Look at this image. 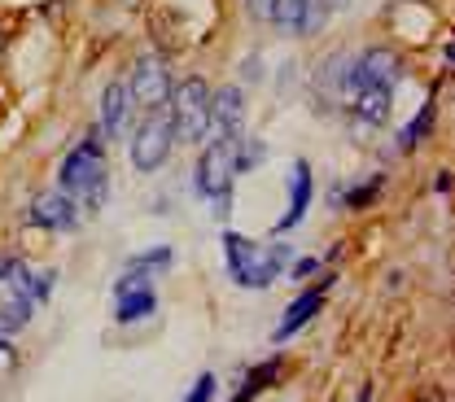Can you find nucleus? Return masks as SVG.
Segmentation results:
<instances>
[{"label": "nucleus", "instance_id": "18", "mask_svg": "<svg viewBox=\"0 0 455 402\" xmlns=\"http://www.w3.org/2000/svg\"><path fill=\"white\" fill-rule=\"evenodd\" d=\"M171 263H175V254H171V245H154V249H145V254H136V258L127 263V272H140V276H154V272H167Z\"/></svg>", "mask_w": 455, "mask_h": 402}, {"label": "nucleus", "instance_id": "24", "mask_svg": "<svg viewBox=\"0 0 455 402\" xmlns=\"http://www.w3.org/2000/svg\"><path fill=\"white\" fill-rule=\"evenodd\" d=\"M250 13H254V18H263V13H267V0H250Z\"/></svg>", "mask_w": 455, "mask_h": 402}, {"label": "nucleus", "instance_id": "22", "mask_svg": "<svg viewBox=\"0 0 455 402\" xmlns=\"http://www.w3.org/2000/svg\"><path fill=\"white\" fill-rule=\"evenodd\" d=\"M315 272H320V258H293V263H289V276H293V280H307V276H315Z\"/></svg>", "mask_w": 455, "mask_h": 402}, {"label": "nucleus", "instance_id": "23", "mask_svg": "<svg viewBox=\"0 0 455 402\" xmlns=\"http://www.w3.org/2000/svg\"><path fill=\"white\" fill-rule=\"evenodd\" d=\"M447 188H451V175L443 171V175H438V179H434V193H447Z\"/></svg>", "mask_w": 455, "mask_h": 402}, {"label": "nucleus", "instance_id": "1", "mask_svg": "<svg viewBox=\"0 0 455 402\" xmlns=\"http://www.w3.org/2000/svg\"><path fill=\"white\" fill-rule=\"evenodd\" d=\"M57 285L53 267H27L22 258H0V337H18Z\"/></svg>", "mask_w": 455, "mask_h": 402}, {"label": "nucleus", "instance_id": "9", "mask_svg": "<svg viewBox=\"0 0 455 402\" xmlns=\"http://www.w3.org/2000/svg\"><path fill=\"white\" fill-rule=\"evenodd\" d=\"M311 197H315V179H311V167L298 158L293 167H289V210H284L281 219H276V236L284 232H293L302 219H307V210H311Z\"/></svg>", "mask_w": 455, "mask_h": 402}, {"label": "nucleus", "instance_id": "6", "mask_svg": "<svg viewBox=\"0 0 455 402\" xmlns=\"http://www.w3.org/2000/svg\"><path fill=\"white\" fill-rule=\"evenodd\" d=\"M171 145H175V127H171L167 106L163 110H145L140 127L132 131V167L136 171H158L171 158Z\"/></svg>", "mask_w": 455, "mask_h": 402}, {"label": "nucleus", "instance_id": "10", "mask_svg": "<svg viewBox=\"0 0 455 402\" xmlns=\"http://www.w3.org/2000/svg\"><path fill=\"white\" fill-rule=\"evenodd\" d=\"M27 219H31L36 228H44V232H70L75 224H79V206L57 188V193H40V197L31 201Z\"/></svg>", "mask_w": 455, "mask_h": 402}, {"label": "nucleus", "instance_id": "13", "mask_svg": "<svg viewBox=\"0 0 455 402\" xmlns=\"http://www.w3.org/2000/svg\"><path fill=\"white\" fill-rule=\"evenodd\" d=\"M132 110H136L132 83L127 79H110L106 83V97H101V131L106 136H123L132 127Z\"/></svg>", "mask_w": 455, "mask_h": 402}, {"label": "nucleus", "instance_id": "8", "mask_svg": "<svg viewBox=\"0 0 455 402\" xmlns=\"http://www.w3.org/2000/svg\"><path fill=\"white\" fill-rule=\"evenodd\" d=\"M127 83H132V101L145 106V110H163L167 97H171V88H175L163 58H140L136 61V75H132Z\"/></svg>", "mask_w": 455, "mask_h": 402}, {"label": "nucleus", "instance_id": "3", "mask_svg": "<svg viewBox=\"0 0 455 402\" xmlns=\"http://www.w3.org/2000/svg\"><path fill=\"white\" fill-rule=\"evenodd\" d=\"M220 240H224L228 276H232V285H241V288H272V280L281 276L284 258H289V249H284L281 240L276 245H263V240H250V236H241V232H232V228Z\"/></svg>", "mask_w": 455, "mask_h": 402}, {"label": "nucleus", "instance_id": "7", "mask_svg": "<svg viewBox=\"0 0 455 402\" xmlns=\"http://www.w3.org/2000/svg\"><path fill=\"white\" fill-rule=\"evenodd\" d=\"M154 311H158V293L149 288V276L123 272V280L114 285V319L118 324H140Z\"/></svg>", "mask_w": 455, "mask_h": 402}, {"label": "nucleus", "instance_id": "2", "mask_svg": "<svg viewBox=\"0 0 455 402\" xmlns=\"http://www.w3.org/2000/svg\"><path fill=\"white\" fill-rule=\"evenodd\" d=\"M57 188H61L75 206H84L88 215H97V210L106 206L110 171H106V145H101V131H88V136L61 158Z\"/></svg>", "mask_w": 455, "mask_h": 402}, {"label": "nucleus", "instance_id": "20", "mask_svg": "<svg viewBox=\"0 0 455 402\" xmlns=\"http://www.w3.org/2000/svg\"><path fill=\"white\" fill-rule=\"evenodd\" d=\"M211 398H215V376H211V372H202V376H197V385H193L180 402H211Z\"/></svg>", "mask_w": 455, "mask_h": 402}, {"label": "nucleus", "instance_id": "17", "mask_svg": "<svg viewBox=\"0 0 455 402\" xmlns=\"http://www.w3.org/2000/svg\"><path fill=\"white\" fill-rule=\"evenodd\" d=\"M281 367H284L281 359H267V363L250 367V372H245V385L236 390V398H232V402H254L263 390H267V385H272V381H276V372H281Z\"/></svg>", "mask_w": 455, "mask_h": 402}, {"label": "nucleus", "instance_id": "11", "mask_svg": "<svg viewBox=\"0 0 455 402\" xmlns=\"http://www.w3.org/2000/svg\"><path fill=\"white\" fill-rule=\"evenodd\" d=\"M241 122H245V92L241 88L211 92V131L220 140H241Z\"/></svg>", "mask_w": 455, "mask_h": 402}, {"label": "nucleus", "instance_id": "19", "mask_svg": "<svg viewBox=\"0 0 455 402\" xmlns=\"http://www.w3.org/2000/svg\"><path fill=\"white\" fill-rule=\"evenodd\" d=\"M377 193H381V175H377V179H368V184H355L350 193H341V201H346L350 210H368V206L377 201Z\"/></svg>", "mask_w": 455, "mask_h": 402}, {"label": "nucleus", "instance_id": "12", "mask_svg": "<svg viewBox=\"0 0 455 402\" xmlns=\"http://www.w3.org/2000/svg\"><path fill=\"white\" fill-rule=\"evenodd\" d=\"M329 288H333V276H329V280H320L315 288H307L298 302H289V306H284V319H281V328H276V342H289L298 328H307V324L320 315V306H324Z\"/></svg>", "mask_w": 455, "mask_h": 402}, {"label": "nucleus", "instance_id": "16", "mask_svg": "<svg viewBox=\"0 0 455 402\" xmlns=\"http://www.w3.org/2000/svg\"><path fill=\"white\" fill-rule=\"evenodd\" d=\"M434 122H438V92H434V97L420 106V114H416L407 127H403V131H398V149H403V154H411L416 145H425V140L434 136Z\"/></svg>", "mask_w": 455, "mask_h": 402}, {"label": "nucleus", "instance_id": "15", "mask_svg": "<svg viewBox=\"0 0 455 402\" xmlns=\"http://www.w3.org/2000/svg\"><path fill=\"white\" fill-rule=\"evenodd\" d=\"M346 75H350V58L346 53H329L315 66V92L333 97V101H346Z\"/></svg>", "mask_w": 455, "mask_h": 402}, {"label": "nucleus", "instance_id": "4", "mask_svg": "<svg viewBox=\"0 0 455 402\" xmlns=\"http://www.w3.org/2000/svg\"><path fill=\"white\" fill-rule=\"evenodd\" d=\"M167 114L175 127V140H206L211 136V83L206 79H184L167 97Z\"/></svg>", "mask_w": 455, "mask_h": 402}, {"label": "nucleus", "instance_id": "25", "mask_svg": "<svg viewBox=\"0 0 455 402\" xmlns=\"http://www.w3.org/2000/svg\"><path fill=\"white\" fill-rule=\"evenodd\" d=\"M359 402H372V385H363V390H359Z\"/></svg>", "mask_w": 455, "mask_h": 402}, {"label": "nucleus", "instance_id": "14", "mask_svg": "<svg viewBox=\"0 0 455 402\" xmlns=\"http://www.w3.org/2000/svg\"><path fill=\"white\" fill-rule=\"evenodd\" d=\"M267 18L289 31V35H298V31H315L320 27V9H315V0H267Z\"/></svg>", "mask_w": 455, "mask_h": 402}, {"label": "nucleus", "instance_id": "5", "mask_svg": "<svg viewBox=\"0 0 455 402\" xmlns=\"http://www.w3.org/2000/svg\"><path fill=\"white\" fill-rule=\"evenodd\" d=\"M232 179H236V140H211L193 167V184L206 201H224L232 197Z\"/></svg>", "mask_w": 455, "mask_h": 402}, {"label": "nucleus", "instance_id": "21", "mask_svg": "<svg viewBox=\"0 0 455 402\" xmlns=\"http://www.w3.org/2000/svg\"><path fill=\"white\" fill-rule=\"evenodd\" d=\"M263 154H267V149H263L259 140H250L245 149H236V175H241V171H254V162H259Z\"/></svg>", "mask_w": 455, "mask_h": 402}]
</instances>
